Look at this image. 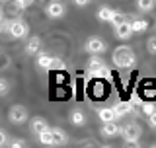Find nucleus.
Listing matches in <instances>:
<instances>
[{"instance_id":"nucleus-29","label":"nucleus","mask_w":156,"mask_h":148,"mask_svg":"<svg viewBox=\"0 0 156 148\" xmlns=\"http://www.w3.org/2000/svg\"><path fill=\"white\" fill-rule=\"evenodd\" d=\"M6 66H10V58L6 55H0V70H2V68H6Z\"/></svg>"},{"instance_id":"nucleus-5","label":"nucleus","mask_w":156,"mask_h":148,"mask_svg":"<svg viewBox=\"0 0 156 148\" xmlns=\"http://www.w3.org/2000/svg\"><path fill=\"white\" fill-rule=\"evenodd\" d=\"M8 119L10 123H14V125H23L27 119H29V113L23 105H12L8 111Z\"/></svg>"},{"instance_id":"nucleus-20","label":"nucleus","mask_w":156,"mask_h":148,"mask_svg":"<svg viewBox=\"0 0 156 148\" xmlns=\"http://www.w3.org/2000/svg\"><path fill=\"white\" fill-rule=\"evenodd\" d=\"M156 6V0H136V8L140 12H150Z\"/></svg>"},{"instance_id":"nucleus-14","label":"nucleus","mask_w":156,"mask_h":148,"mask_svg":"<svg viewBox=\"0 0 156 148\" xmlns=\"http://www.w3.org/2000/svg\"><path fill=\"white\" fill-rule=\"evenodd\" d=\"M98 117H100L101 123H107V121H115L117 115L113 111V107H101L100 111H98Z\"/></svg>"},{"instance_id":"nucleus-26","label":"nucleus","mask_w":156,"mask_h":148,"mask_svg":"<svg viewBox=\"0 0 156 148\" xmlns=\"http://www.w3.org/2000/svg\"><path fill=\"white\" fill-rule=\"evenodd\" d=\"M8 26H10V19L4 18V14H0V35L8 31Z\"/></svg>"},{"instance_id":"nucleus-28","label":"nucleus","mask_w":156,"mask_h":148,"mask_svg":"<svg viewBox=\"0 0 156 148\" xmlns=\"http://www.w3.org/2000/svg\"><path fill=\"white\" fill-rule=\"evenodd\" d=\"M4 144H8V132L4 129H0V146H4Z\"/></svg>"},{"instance_id":"nucleus-30","label":"nucleus","mask_w":156,"mask_h":148,"mask_svg":"<svg viewBox=\"0 0 156 148\" xmlns=\"http://www.w3.org/2000/svg\"><path fill=\"white\" fill-rule=\"evenodd\" d=\"M148 125L152 127V129H156V109H154V111L148 115Z\"/></svg>"},{"instance_id":"nucleus-6","label":"nucleus","mask_w":156,"mask_h":148,"mask_svg":"<svg viewBox=\"0 0 156 148\" xmlns=\"http://www.w3.org/2000/svg\"><path fill=\"white\" fill-rule=\"evenodd\" d=\"M45 10H47V16H49V18H53V19L62 18V16H65V12H66L65 4L58 2V0H53V2H49Z\"/></svg>"},{"instance_id":"nucleus-7","label":"nucleus","mask_w":156,"mask_h":148,"mask_svg":"<svg viewBox=\"0 0 156 148\" xmlns=\"http://www.w3.org/2000/svg\"><path fill=\"white\" fill-rule=\"evenodd\" d=\"M100 132H101V136H105V139H113V136L121 135V127L117 125L115 121H107V123L101 125Z\"/></svg>"},{"instance_id":"nucleus-10","label":"nucleus","mask_w":156,"mask_h":148,"mask_svg":"<svg viewBox=\"0 0 156 148\" xmlns=\"http://www.w3.org/2000/svg\"><path fill=\"white\" fill-rule=\"evenodd\" d=\"M115 35L119 37V39H123V41H127V39L133 35L131 22H123V23H119V26H115Z\"/></svg>"},{"instance_id":"nucleus-17","label":"nucleus","mask_w":156,"mask_h":148,"mask_svg":"<svg viewBox=\"0 0 156 148\" xmlns=\"http://www.w3.org/2000/svg\"><path fill=\"white\" fill-rule=\"evenodd\" d=\"M115 10L109 8V6H101L98 10V19H101V22H111V18H113Z\"/></svg>"},{"instance_id":"nucleus-24","label":"nucleus","mask_w":156,"mask_h":148,"mask_svg":"<svg viewBox=\"0 0 156 148\" xmlns=\"http://www.w3.org/2000/svg\"><path fill=\"white\" fill-rule=\"evenodd\" d=\"M31 4H33V0H14V8H18V10H26Z\"/></svg>"},{"instance_id":"nucleus-8","label":"nucleus","mask_w":156,"mask_h":148,"mask_svg":"<svg viewBox=\"0 0 156 148\" xmlns=\"http://www.w3.org/2000/svg\"><path fill=\"white\" fill-rule=\"evenodd\" d=\"M39 51H41V37H37V35L29 37V39H27V43H26V55L35 57Z\"/></svg>"},{"instance_id":"nucleus-3","label":"nucleus","mask_w":156,"mask_h":148,"mask_svg":"<svg viewBox=\"0 0 156 148\" xmlns=\"http://www.w3.org/2000/svg\"><path fill=\"white\" fill-rule=\"evenodd\" d=\"M140 135H143V129H140L135 121H131V123H127L125 127H121V136L125 139L127 144H136V140L140 139Z\"/></svg>"},{"instance_id":"nucleus-25","label":"nucleus","mask_w":156,"mask_h":148,"mask_svg":"<svg viewBox=\"0 0 156 148\" xmlns=\"http://www.w3.org/2000/svg\"><path fill=\"white\" fill-rule=\"evenodd\" d=\"M146 51H148L150 55H156V35H152L146 41Z\"/></svg>"},{"instance_id":"nucleus-12","label":"nucleus","mask_w":156,"mask_h":148,"mask_svg":"<svg viewBox=\"0 0 156 148\" xmlns=\"http://www.w3.org/2000/svg\"><path fill=\"white\" fill-rule=\"evenodd\" d=\"M104 66H105V62L101 61L100 57H96V55H94V57L90 58V62H88V72H90L92 76H96V74L100 72V70H101Z\"/></svg>"},{"instance_id":"nucleus-19","label":"nucleus","mask_w":156,"mask_h":148,"mask_svg":"<svg viewBox=\"0 0 156 148\" xmlns=\"http://www.w3.org/2000/svg\"><path fill=\"white\" fill-rule=\"evenodd\" d=\"M47 121L45 119H43V117H35V119H33L31 121V131L33 132H35V135H39V132H41L43 129H47Z\"/></svg>"},{"instance_id":"nucleus-18","label":"nucleus","mask_w":156,"mask_h":148,"mask_svg":"<svg viewBox=\"0 0 156 148\" xmlns=\"http://www.w3.org/2000/svg\"><path fill=\"white\" fill-rule=\"evenodd\" d=\"M70 123L72 125H76V127H82V125H86V115L82 111H78V109H74L70 113Z\"/></svg>"},{"instance_id":"nucleus-22","label":"nucleus","mask_w":156,"mask_h":148,"mask_svg":"<svg viewBox=\"0 0 156 148\" xmlns=\"http://www.w3.org/2000/svg\"><path fill=\"white\" fill-rule=\"evenodd\" d=\"M8 93H10V82L6 78H0V97L8 96Z\"/></svg>"},{"instance_id":"nucleus-21","label":"nucleus","mask_w":156,"mask_h":148,"mask_svg":"<svg viewBox=\"0 0 156 148\" xmlns=\"http://www.w3.org/2000/svg\"><path fill=\"white\" fill-rule=\"evenodd\" d=\"M66 65H65V61L62 58H58V57H53V65H51V70H65Z\"/></svg>"},{"instance_id":"nucleus-11","label":"nucleus","mask_w":156,"mask_h":148,"mask_svg":"<svg viewBox=\"0 0 156 148\" xmlns=\"http://www.w3.org/2000/svg\"><path fill=\"white\" fill-rule=\"evenodd\" d=\"M113 111H115L117 117H125V115H129V113H133L135 107H133V103H129V101H119V103L113 105Z\"/></svg>"},{"instance_id":"nucleus-13","label":"nucleus","mask_w":156,"mask_h":148,"mask_svg":"<svg viewBox=\"0 0 156 148\" xmlns=\"http://www.w3.org/2000/svg\"><path fill=\"white\" fill-rule=\"evenodd\" d=\"M37 139H39V142H41L43 146H53V144H55V140H53V131H51V127L43 129V131L37 135Z\"/></svg>"},{"instance_id":"nucleus-15","label":"nucleus","mask_w":156,"mask_h":148,"mask_svg":"<svg viewBox=\"0 0 156 148\" xmlns=\"http://www.w3.org/2000/svg\"><path fill=\"white\" fill-rule=\"evenodd\" d=\"M51 131H53V140H55V144H65V142L68 140L65 129H61V127H53Z\"/></svg>"},{"instance_id":"nucleus-2","label":"nucleus","mask_w":156,"mask_h":148,"mask_svg":"<svg viewBox=\"0 0 156 148\" xmlns=\"http://www.w3.org/2000/svg\"><path fill=\"white\" fill-rule=\"evenodd\" d=\"M8 35L14 37V39H26L27 33H29V27H27V22L22 18H16V19H10V26H8Z\"/></svg>"},{"instance_id":"nucleus-32","label":"nucleus","mask_w":156,"mask_h":148,"mask_svg":"<svg viewBox=\"0 0 156 148\" xmlns=\"http://www.w3.org/2000/svg\"><path fill=\"white\" fill-rule=\"evenodd\" d=\"M10 146H12V148H22V146H26V142H23V140H20V139H16V140H12V142H10Z\"/></svg>"},{"instance_id":"nucleus-23","label":"nucleus","mask_w":156,"mask_h":148,"mask_svg":"<svg viewBox=\"0 0 156 148\" xmlns=\"http://www.w3.org/2000/svg\"><path fill=\"white\" fill-rule=\"evenodd\" d=\"M123 22H127V16H125V14H121V12H115L109 23H111V26H119V23H123Z\"/></svg>"},{"instance_id":"nucleus-16","label":"nucleus","mask_w":156,"mask_h":148,"mask_svg":"<svg viewBox=\"0 0 156 148\" xmlns=\"http://www.w3.org/2000/svg\"><path fill=\"white\" fill-rule=\"evenodd\" d=\"M131 29H133V33H144L146 29H148V22L146 19H131Z\"/></svg>"},{"instance_id":"nucleus-33","label":"nucleus","mask_w":156,"mask_h":148,"mask_svg":"<svg viewBox=\"0 0 156 148\" xmlns=\"http://www.w3.org/2000/svg\"><path fill=\"white\" fill-rule=\"evenodd\" d=\"M90 2H92V0H74V4H76V6H88Z\"/></svg>"},{"instance_id":"nucleus-27","label":"nucleus","mask_w":156,"mask_h":148,"mask_svg":"<svg viewBox=\"0 0 156 148\" xmlns=\"http://www.w3.org/2000/svg\"><path fill=\"white\" fill-rule=\"evenodd\" d=\"M140 109H143V113H146V115H150V113H152V111L156 109V105H154V103H144V105L140 107Z\"/></svg>"},{"instance_id":"nucleus-9","label":"nucleus","mask_w":156,"mask_h":148,"mask_svg":"<svg viewBox=\"0 0 156 148\" xmlns=\"http://www.w3.org/2000/svg\"><path fill=\"white\" fill-rule=\"evenodd\" d=\"M35 58H37V66L41 68V70H51L53 55H49V53H45V51H39L35 55Z\"/></svg>"},{"instance_id":"nucleus-1","label":"nucleus","mask_w":156,"mask_h":148,"mask_svg":"<svg viewBox=\"0 0 156 148\" xmlns=\"http://www.w3.org/2000/svg\"><path fill=\"white\" fill-rule=\"evenodd\" d=\"M111 58H113V65L117 68H123V70L135 66V62H136L135 51L131 47H127V45H119V47H117L113 51V55H111Z\"/></svg>"},{"instance_id":"nucleus-34","label":"nucleus","mask_w":156,"mask_h":148,"mask_svg":"<svg viewBox=\"0 0 156 148\" xmlns=\"http://www.w3.org/2000/svg\"><path fill=\"white\" fill-rule=\"evenodd\" d=\"M4 2H8V0H0V4H4Z\"/></svg>"},{"instance_id":"nucleus-4","label":"nucleus","mask_w":156,"mask_h":148,"mask_svg":"<svg viewBox=\"0 0 156 148\" xmlns=\"http://www.w3.org/2000/svg\"><path fill=\"white\" fill-rule=\"evenodd\" d=\"M84 49H86V53H90V55H101V53L107 51V45H105V41H104L101 37L92 35V37L86 39Z\"/></svg>"},{"instance_id":"nucleus-31","label":"nucleus","mask_w":156,"mask_h":148,"mask_svg":"<svg viewBox=\"0 0 156 148\" xmlns=\"http://www.w3.org/2000/svg\"><path fill=\"white\" fill-rule=\"evenodd\" d=\"M96 76H100V78H109V68H107V66H104L100 72L96 74Z\"/></svg>"}]
</instances>
